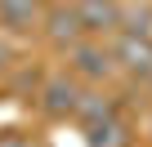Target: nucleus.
<instances>
[{"label":"nucleus","mask_w":152,"mask_h":147,"mask_svg":"<svg viewBox=\"0 0 152 147\" xmlns=\"http://www.w3.org/2000/svg\"><path fill=\"white\" fill-rule=\"evenodd\" d=\"M107 45H112V58H116V71H121V76H130L139 85L152 76V36L116 31V36H107Z\"/></svg>","instance_id":"3"},{"label":"nucleus","mask_w":152,"mask_h":147,"mask_svg":"<svg viewBox=\"0 0 152 147\" xmlns=\"http://www.w3.org/2000/svg\"><path fill=\"white\" fill-rule=\"evenodd\" d=\"M85 143L90 147H134V134H130V125L116 112V116H107L99 125H85Z\"/></svg>","instance_id":"8"},{"label":"nucleus","mask_w":152,"mask_h":147,"mask_svg":"<svg viewBox=\"0 0 152 147\" xmlns=\"http://www.w3.org/2000/svg\"><path fill=\"white\" fill-rule=\"evenodd\" d=\"M121 31L152 36V0H121Z\"/></svg>","instance_id":"9"},{"label":"nucleus","mask_w":152,"mask_h":147,"mask_svg":"<svg viewBox=\"0 0 152 147\" xmlns=\"http://www.w3.org/2000/svg\"><path fill=\"white\" fill-rule=\"evenodd\" d=\"M72 9L76 18H81V31L85 36H116L121 31V0H72Z\"/></svg>","instance_id":"4"},{"label":"nucleus","mask_w":152,"mask_h":147,"mask_svg":"<svg viewBox=\"0 0 152 147\" xmlns=\"http://www.w3.org/2000/svg\"><path fill=\"white\" fill-rule=\"evenodd\" d=\"M143 89H148V94H152V76H148V80H143Z\"/></svg>","instance_id":"12"},{"label":"nucleus","mask_w":152,"mask_h":147,"mask_svg":"<svg viewBox=\"0 0 152 147\" xmlns=\"http://www.w3.org/2000/svg\"><path fill=\"white\" fill-rule=\"evenodd\" d=\"M40 18H45V5H40V0H0V31H9V36L36 31Z\"/></svg>","instance_id":"6"},{"label":"nucleus","mask_w":152,"mask_h":147,"mask_svg":"<svg viewBox=\"0 0 152 147\" xmlns=\"http://www.w3.org/2000/svg\"><path fill=\"white\" fill-rule=\"evenodd\" d=\"M121 107H116V98L103 89V85H90V89H81V103H76V112H72V120L76 125H99V120H107V116H116Z\"/></svg>","instance_id":"7"},{"label":"nucleus","mask_w":152,"mask_h":147,"mask_svg":"<svg viewBox=\"0 0 152 147\" xmlns=\"http://www.w3.org/2000/svg\"><path fill=\"white\" fill-rule=\"evenodd\" d=\"M81 80L72 76V71H49V76L40 80V94H36V103H40V112L49 116V120H72V112H76V103H81Z\"/></svg>","instance_id":"2"},{"label":"nucleus","mask_w":152,"mask_h":147,"mask_svg":"<svg viewBox=\"0 0 152 147\" xmlns=\"http://www.w3.org/2000/svg\"><path fill=\"white\" fill-rule=\"evenodd\" d=\"M63 58H67V71H72L81 85H107V80L116 76L112 45L99 40V36H81L72 49H63Z\"/></svg>","instance_id":"1"},{"label":"nucleus","mask_w":152,"mask_h":147,"mask_svg":"<svg viewBox=\"0 0 152 147\" xmlns=\"http://www.w3.org/2000/svg\"><path fill=\"white\" fill-rule=\"evenodd\" d=\"M9 62H14V45H9V31H5L0 36V71H5Z\"/></svg>","instance_id":"11"},{"label":"nucleus","mask_w":152,"mask_h":147,"mask_svg":"<svg viewBox=\"0 0 152 147\" xmlns=\"http://www.w3.org/2000/svg\"><path fill=\"white\" fill-rule=\"evenodd\" d=\"M148 134H152V125H148Z\"/></svg>","instance_id":"13"},{"label":"nucleus","mask_w":152,"mask_h":147,"mask_svg":"<svg viewBox=\"0 0 152 147\" xmlns=\"http://www.w3.org/2000/svg\"><path fill=\"white\" fill-rule=\"evenodd\" d=\"M0 147H36L27 134H18V129H0Z\"/></svg>","instance_id":"10"},{"label":"nucleus","mask_w":152,"mask_h":147,"mask_svg":"<svg viewBox=\"0 0 152 147\" xmlns=\"http://www.w3.org/2000/svg\"><path fill=\"white\" fill-rule=\"evenodd\" d=\"M40 31H45V40H49L58 54H63V49H72L76 40L85 36V31H81V18H76V9H72V0H58V5H49V9H45Z\"/></svg>","instance_id":"5"}]
</instances>
